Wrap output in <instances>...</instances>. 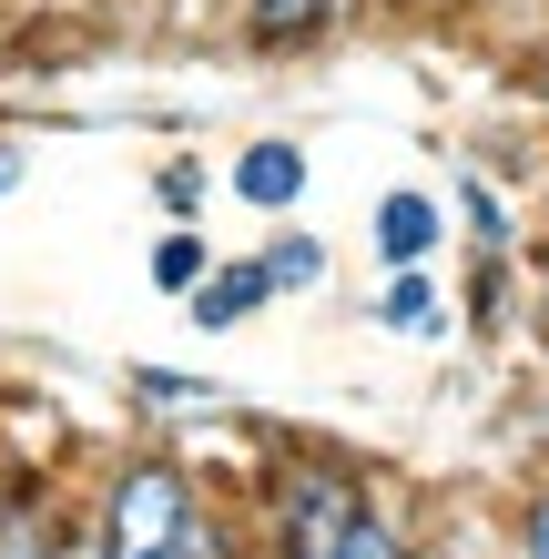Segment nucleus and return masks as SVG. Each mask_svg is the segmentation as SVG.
<instances>
[{
  "label": "nucleus",
  "mask_w": 549,
  "mask_h": 559,
  "mask_svg": "<svg viewBox=\"0 0 549 559\" xmlns=\"http://www.w3.org/2000/svg\"><path fill=\"white\" fill-rule=\"evenodd\" d=\"M265 265H275V285H285V295H315V285H326V265H336V254L315 245V235H275V245H265Z\"/></svg>",
  "instance_id": "nucleus-10"
},
{
  "label": "nucleus",
  "mask_w": 549,
  "mask_h": 559,
  "mask_svg": "<svg viewBox=\"0 0 549 559\" xmlns=\"http://www.w3.org/2000/svg\"><path fill=\"white\" fill-rule=\"evenodd\" d=\"M235 519L204 499V478L174 448H133L92 478V549L112 559H164V549H224Z\"/></svg>",
  "instance_id": "nucleus-2"
},
{
  "label": "nucleus",
  "mask_w": 549,
  "mask_h": 559,
  "mask_svg": "<svg viewBox=\"0 0 549 559\" xmlns=\"http://www.w3.org/2000/svg\"><path fill=\"white\" fill-rule=\"evenodd\" d=\"M468 11H509V0H468Z\"/></svg>",
  "instance_id": "nucleus-15"
},
{
  "label": "nucleus",
  "mask_w": 549,
  "mask_h": 559,
  "mask_svg": "<svg viewBox=\"0 0 549 559\" xmlns=\"http://www.w3.org/2000/svg\"><path fill=\"white\" fill-rule=\"evenodd\" d=\"M367 245H377V265H438V245H447V204L428 183H397V193H377V214H367Z\"/></svg>",
  "instance_id": "nucleus-5"
},
{
  "label": "nucleus",
  "mask_w": 549,
  "mask_h": 559,
  "mask_svg": "<svg viewBox=\"0 0 549 559\" xmlns=\"http://www.w3.org/2000/svg\"><path fill=\"white\" fill-rule=\"evenodd\" d=\"M458 214H468V245H478V254H509V214H499V183H489V174L458 183Z\"/></svg>",
  "instance_id": "nucleus-11"
},
{
  "label": "nucleus",
  "mask_w": 549,
  "mask_h": 559,
  "mask_svg": "<svg viewBox=\"0 0 549 559\" xmlns=\"http://www.w3.org/2000/svg\"><path fill=\"white\" fill-rule=\"evenodd\" d=\"M244 530L265 549H296V559H386V549H407V519L386 509V478L357 468V457H336V448H296V438L244 478Z\"/></svg>",
  "instance_id": "nucleus-1"
},
{
  "label": "nucleus",
  "mask_w": 549,
  "mask_h": 559,
  "mask_svg": "<svg viewBox=\"0 0 549 559\" xmlns=\"http://www.w3.org/2000/svg\"><path fill=\"white\" fill-rule=\"evenodd\" d=\"M386 336H407V346H428V336H447V295H438V275L428 265H386V285H377V306H367Z\"/></svg>",
  "instance_id": "nucleus-7"
},
{
  "label": "nucleus",
  "mask_w": 549,
  "mask_h": 559,
  "mask_svg": "<svg viewBox=\"0 0 549 559\" xmlns=\"http://www.w3.org/2000/svg\"><path fill=\"white\" fill-rule=\"evenodd\" d=\"M275 295H285V285H275V265H265V254H235V265L214 254V275L183 295V316L204 325V336H235V325H254V316L275 306Z\"/></svg>",
  "instance_id": "nucleus-6"
},
{
  "label": "nucleus",
  "mask_w": 549,
  "mask_h": 559,
  "mask_svg": "<svg viewBox=\"0 0 549 559\" xmlns=\"http://www.w3.org/2000/svg\"><path fill=\"white\" fill-rule=\"evenodd\" d=\"M509 539H520L529 559H549V478H529L520 499H509Z\"/></svg>",
  "instance_id": "nucleus-12"
},
{
  "label": "nucleus",
  "mask_w": 549,
  "mask_h": 559,
  "mask_svg": "<svg viewBox=\"0 0 549 559\" xmlns=\"http://www.w3.org/2000/svg\"><path fill=\"white\" fill-rule=\"evenodd\" d=\"M224 193H235L244 214H265V224H285L315 193V163H306V143H285V133H265V143H244V153H224Z\"/></svg>",
  "instance_id": "nucleus-4"
},
{
  "label": "nucleus",
  "mask_w": 549,
  "mask_h": 559,
  "mask_svg": "<svg viewBox=\"0 0 549 559\" xmlns=\"http://www.w3.org/2000/svg\"><path fill=\"white\" fill-rule=\"evenodd\" d=\"M21 183V143H0V193H11Z\"/></svg>",
  "instance_id": "nucleus-14"
},
{
  "label": "nucleus",
  "mask_w": 549,
  "mask_h": 559,
  "mask_svg": "<svg viewBox=\"0 0 549 559\" xmlns=\"http://www.w3.org/2000/svg\"><path fill=\"white\" fill-rule=\"evenodd\" d=\"M133 397H143L153 417H214V407H224V386L174 377V367H133Z\"/></svg>",
  "instance_id": "nucleus-8"
},
{
  "label": "nucleus",
  "mask_w": 549,
  "mask_h": 559,
  "mask_svg": "<svg viewBox=\"0 0 549 559\" xmlns=\"http://www.w3.org/2000/svg\"><path fill=\"white\" fill-rule=\"evenodd\" d=\"M153 193H164L174 214H183V204H204V163H164V174H153Z\"/></svg>",
  "instance_id": "nucleus-13"
},
{
  "label": "nucleus",
  "mask_w": 549,
  "mask_h": 559,
  "mask_svg": "<svg viewBox=\"0 0 549 559\" xmlns=\"http://www.w3.org/2000/svg\"><path fill=\"white\" fill-rule=\"evenodd\" d=\"M204 275H214V235H193V224H174V235L153 245V285H164V295H193Z\"/></svg>",
  "instance_id": "nucleus-9"
},
{
  "label": "nucleus",
  "mask_w": 549,
  "mask_h": 559,
  "mask_svg": "<svg viewBox=\"0 0 549 559\" xmlns=\"http://www.w3.org/2000/svg\"><path fill=\"white\" fill-rule=\"evenodd\" d=\"M357 11L367 0H235V31H244V51H265V61H306V51H326Z\"/></svg>",
  "instance_id": "nucleus-3"
}]
</instances>
